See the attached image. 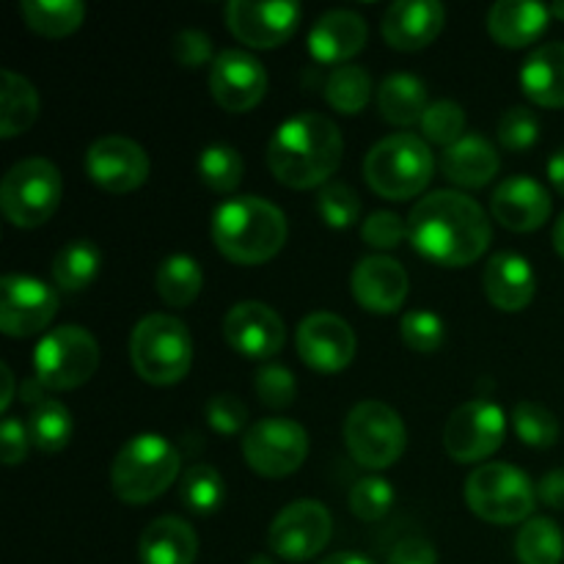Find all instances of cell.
Wrapping results in <instances>:
<instances>
[{
    "label": "cell",
    "mask_w": 564,
    "mask_h": 564,
    "mask_svg": "<svg viewBox=\"0 0 564 564\" xmlns=\"http://www.w3.org/2000/svg\"><path fill=\"white\" fill-rule=\"evenodd\" d=\"M361 237L369 248L391 251V248H400L405 242L408 220H402L397 213H389V209H380L364 220Z\"/></svg>",
    "instance_id": "cell-46"
},
{
    "label": "cell",
    "mask_w": 564,
    "mask_h": 564,
    "mask_svg": "<svg viewBox=\"0 0 564 564\" xmlns=\"http://www.w3.org/2000/svg\"><path fill=\"white\" fill-rule=\"evenodd\" d=\"M512 427L518 438L534 449H551L560 441V422L549 408L538 402H518L512 411Z\"/></svg>",
    "instance_id": "cell-39"
},
{
    "label": "cell",
    "mask_w": 564,
    "mask_h": 564,
    "mask_svg": "<svg viewBox=\"0 0 564 564\" xmlns=\"http://www.w3.org/2000/svg\"><path fill=\"white\" fill-rule=\"evenodd\" d=\"M248 564H275V562H273V560H270V556L259 554V556H253V560H251V562H248Z\"/></svg>",
    "instance_id": "cell-58"
},
{
    "label": "cell",
    "mask_w": 564,
    "mask_h": 564,
    "mask_svg": "<svg viewBox=\"0 0 564 564\" xmlns=\"http://www.w3.org/2000/svg\"><path fill=\"white\" fill-rule=\"evenodd\" d=\"M345 154L341 132L328 116L297 113L273 132L268 143V169L292 191L328 185Z\"/></svg>",
    "instance_id": "cell-2"
},
{
    "label": "cell",
    "mask_w": 564,
    "mask_h": 564,
    "mask_svg": "<svg viewBox=\"0 0 564 564\" xmlns=\"http://www.w3.org/2000/svg\"><path fill=\"white\" fill-rule=\"evenodd\" d=\"M99 367V345L80 325H61L39 339L33 352L36 380L50 391L80 389Z\"/></svg>",
    "instance_id": "cell-9"
},
{
    "label": "cell",
    "mask_w": 564,
    "mask_h": 564,
    "mask_svg": "<svg viewBox=\"0 0 564 564\" xmlns=\"http://www.w3.org/2000/svg\"><path fill=\"white\" fill-rule=\"evenodd\" d=\"M154 286H158V295L163 297L169 306H191V303L202 295V264L193 257H187V253H174V257L160 262L158 273H154Z\"/></svg>",
    "instance_id": "cell-32"
},
{
    "label": "cell",
    "mask_w": 564,
    "mask_h": 564,
    "mask_svg": "<svg viewBox=\"0 0 564 564\" xmlns=\"http://www.w3.org/2000/svg\"><path fill=\"white\" fill-rule=\"evenodd\" d=\"M20 14L33 33L61 39L75 33L86 20V6L80 0H22Z\"/></svg>",
    "instance_id": "cell-31"
},
{
    "label": "cell",
    "mask_w": 564,
    "mask_h": 564,
    "mask_svg": "<svg viewBox=\"0 0 564 564\" xmlns=\"http://www.w3.org/2000/svg\"><path fill=\"white\" fill-rule=\"evenodd\" d=\"M297 356L314 372L336 375L356 358V334L341 317L330 312H314L301 319L295 334Z\"/></svg>",
    "instance_id": "cell-16"
},
{
    "label": "cell",
    "mask_w": 564,
    "mask_h": 564,
    "mask_svg": "<svg viewBox=\"0 0 564 564\" xmlns=\"http://www.w3.org/2000/svg\"><path fill=\"white\" fill-rule=\"evenodd\" d=\"M138 556L141 564H193L198 556V538L182 518H158L143 529Z\"/></svg>",
    "instance_id": "cell-27"
},
{
    "label": "cell",
    "mask_w": 564,
    "mask_h": 564,
    "mask_svg": "<svg viewBox=\"0 0 564 564\" xmlns=\"http://www.w3.org/2000/svg\"><path fill=\"white\" fill-rule=\"evenodd\" d=\"M317 209L325 226H330V229H350L358 220V215H361V198H358V193L350 185L330 180L328 185L319 187Z\"/></svg>",
    "instance_id": "cell-40"
},
{
    "label": "cell",
    "mask_w": 564,
    "mask_h": 564,
    "mask_svg": "<svg viewBox=\"0 0 564 564\" xmlns=\"http://www.w3.org/2000/svg\"><path fill=\"white\" fill-rule=\"evenodd\" d=\"M99 264H102V257L91 240H72L55 253L53 279L64 292H80L97 279Z\"/></svg>",
    "instance_id": "cell-33"
},
{
    "label": "cell",
    "mask_w": 564,
    "mask_h": 564,
    "mask_svg": "<svg viewBox=\"0 0 564 564\" xmlns=\"http://www.w3.org/2000/svg\"><path fill=\"white\" fill-rule=\"evenodd\" d=\"M427 88L413 75H389L378 88V110L389 124L411 127L427 113Z\"/></svg>",
    "instance_id": "cell-29"
},
{
    "label": "cell",
    "mask_w": 564,
    "mask_h": 564,
    "mask_svg": "<svg viewBox=\"0 0 564 564\" xmlns=\"http://www.w3.org/2000/svg\"><path fill=\"white\" fill-rule=\"evenodd\" d=\"M554 248H556V253L564 259V213H562V218L554 224Z\"/></svg>",
    "instance_id": "cell-56"
},
{
    "label": "cell",
    "mask_w": 564,
    "mask_h": 564,
    "mask_svg": "<svg viewBox=\"0 0 564 564\" xmlns=\"http://www.w3.org/2000/svg\"><path fill=\"white\" fill-rule=\"evenodd\" d=\"M345 444L358 466L369 468V471H383L402 457L408 433L394 408L378 400H367L358 402L347 413Z\"/></svg>",
    "instance_id": "cell-10"
},
{
    "label": "cell",
    "mask_w": 564,
    "mask_h": 564,
    "mask_svg": "<svg viewBox=\"0 0 564 564\" xmlns=\"http://www.w3.org/2000/svg\"><path fill=\"white\" fill-rule=\"evenodd\" d=\"M286 218L275 204L259 196H237L213 213V242L229 262L264 264L284 248Z\"/></svg>",
    "instance_id": "cell-3"
},
{
    "label": "cell",
    "mask_w": 564,
    "mask_h": 564,
    "mask_svg": "<svg viewBox=\"0 0 564 564\" xmlns=\"http://www.w3.org/2000/svg\"><path fill=\"white\" fill-rule=\"evenodd\" d=\"M516 554L521 564H562L564 538L551 518H529L518 532Z\"/></svg>",
    "instance_id": "cell-35"
},
{
    "label": "cell",
    "mask_w": 564,
    "mask_h": 564,
    "mask_svg": "<svg viewBox=\"0 0 564 564\" xmlns=\"http://www.w3.org/2000/svg\"><path fill=\"white\" fill-rule=\"evenodd\" d=\"M242 455H246L248 466L262 477H290L306 463L308 433L292 419H262L242 435Z\"/></svg>",
    "instance_id": "cell-11"
},
{
    "label": "cell",
    "mask_w": 564,
    "mask_h": 564,
    "mask_svg": "<svg viewBox=\"0 0 564 564\" xmlns=\"http://www.w3.org/2000/svg\"><path fill=\"white\" fill-rule=\"evenodd\" d=\"M253 386H257V397L262 400V405L273 408V411L290 408L297 397L295 375L281 364H268V367L259 369Z\"/></svg>",
    "instance_id": "cell-44"
},
{
    "label": "cell",
    "mask_w": 564,
    "mask_h": 564,
    "mask_svg": "<svg viewBox=\"0 0 564 564\" xmlns=\"http://www.w3.org/2000/svg\"><path fill=\"white\" fill-rule=\"evenodd\" d=\"M323 564H375V562H369L367 556H361V554H350V551H345V554L328 556Z\"/></svg>",
    "instance_id": "cell-55"
},
{
    "label": "cell",
    "mask_w": 564,
    "mask_h": 564,
    "mask_svg": "<svg viewBox=\"0 0 564 564\" xmlns=\"http://www.w3.org/2000/svg\"><path fill=\"white\" fill-rule=\"evenodd\" d=\"M226 22L229 31L248 47L273 50L295 36L301 25V6L292 0H279V3L231 0L226 6Z\"/></svg>",
    "instance_id": "cell-17"
},
{
    "label": "cell",
    "mask_w": 564,
    "mask_h": 564,
    "mask_svg": "<svg viewBox=\"0 0 564 564\" xmlns=\"http://www.w3.org/2000/svg\"><path fill=\"white\" fill-rule=\"evenodd\" d=\"M224 477L213 466H204V463L187 468L180 482V501L193 516H213V512H218L220 505H224Z\"/></svg>",
    "instance_id": "cell-37"
},
{
    "label": "cell",
    "mask_w": 564,
    "mask_h": 564,
    "mask_svg": "<svg viewBox=\"0 0 564 564\" xmlns=\"http://www.w3.org/2000/svg\"><path fill=\"white\" fill-rule=\"evenodd\" d=\"M350 292L358 306L372 314H394L408 297V273L397 259L367 257L350 275Z\"/></svg>",
    "instance_id": "cell-21"
},
{
    "label": "cell",
    "mask_w": 564,
    "mask_h": 564,
    "mask_svg": "<svg viewBox=\"0 0 564 564\" xmlns=\"http://www.w3.org/2000/svg\"><path fill=\"white\" fill-rule=\"evenodd\" d=\"M521 88L543 108H564V42L534 50L521 69Z\"/></svg>",
    "instance_id": "cell-28"
},
{
    "label": "cell",
    "mask_w": 564,
    "mask_h": 564,
    "mask_svg": "<svg viewBox=\"0 0 564 564\" xmlns=\"http://www.w3.org/2000/svg\"><path fill=\"white\" fill-rule=\"evenodd\" d=\"M207 422L215 433L237 435L248 422V408L235 394H215L207 402Z\"/></svg>",
    "instance_id": "cell-47"
},
{
    "label": "cell",
    "mask_w": 564,
    "mask_h": 564,
    "mask_svg": "<svg viewBox=\"0 0 564 564\" xmlns=\"http://www.w3.org/2000/svg\"><path fill=\"white\" fill-rule=\"evenodd\" d=\"M551 17H556V20L564 22V3H554V6H551Z\"/></svg>",
    "instance_id": "cell-57"
},
{
    "label": "cell",
    "mask_w": 564,
    "mask_h": 564,
    "mask_svg": "<svg viewBox=\"0 0 564 564\" xmlns=\"http://www.w3.org/2000/svg\"><path fill=\"white\" fill-rule=\"evenodd\" d=\"M28 433H31L33 446L39 452H61L72 438V413L64 402L42 400L39 405H33L31 419H28Z\"/></svg>",
    "instance_id": "cell-36"
},
{
    "label": "cell",
    "mask_w": 564,
    "mask_h": 564,
    "mask_svg": "<svg viewBox=\"0 0 564 564\" xmlns=\"http://www.w3.org/2000/svg\"><path fill=\"white\" fill-rule=\"evenodd\" d=\"M422 124L424 138L430 143H438V147H455L457 141L466 138V113L457 102L452 99H438L427 108L424 119L419 121Z\"/></svg>",
    "instance_id": "cell-41"
},
{
    "label": "cell",
    "mask_w": 564,
    "mask_h": 564,
    "mask_svg": "<svg viewBox=\"0 0 564 564\" xmlns=\"http://www.w3.org/2000/svg\"><path fill=\"white\" fill-rule=\"evenodd\" d=\"M39 116V94L31 86V80H25L17 72L3 69V86H0V138H17L25 130H31V124Z\"/></svg>",
    "instance_id": "cell-30"
},
{
    "label": "cell",
    "mask_w": 564,
    "mask_h": 564,
    "mask_svg": "<svg viewBox=\"0 0 564 564\" xmlns=\"http://www.w3.org/2000/svg\"><path fill=\"white\" fill-rule=\"evenodd\" d=\"M549 17L551 9L532 0H499L488 14V31L501 47L521 50L543 36Z\"/></svg>",
    "instance_id": "cell-26"
},
{
    "label": "cell",
    "mask_w": 564,
    "mask_h": 564,
    "mask_svg": "<svg viewBox=\"0 0 564 564\" xmlns=\"http://www.w3.org/2000/svg\"><path fill=\"white\" fill-rule=\"evenodd\" d=\"M538 499L551 510H564V468L549 471L538 485Z\"/></svg>",
    "instance_id": "cell-51"
},
{
    "label": "cell",
    "mask_w": 564,
    "mask_h": 564,
    "mask_svg": "<svg viewBox=\"0 0 564 564\" xmlns=\"http://www.w3.org/2000/svg\"><path fill=\"white\" fill-rule=\"evenodd\" d=\"M540 138V121L529 108H510L499 119V141L510 152H523L532 149Z\"/></svg>",
    "instance_id": "cell-45"
},
{
    "label": "cell",
    "mask_w": 564,
    "mask_h": 564,
    "mask_svg": "<svg viewBox=\"0 0 564 564\" xmlns=\"http://www.w3.org/2000/svg\"><path fill=\"white\" fill-rule=\"evenodd\" d=\"M31 446L33 441L31 433H28V424H22L14 416H6L3 424H0V455H3L6 466H20Z\"/></svg>",
    "instance_id": "cell-49"
},
{
    "label": "cell",
    "mask_w": 564,
    "mask_h": 564,
    "mask_svg": "<svg viewBox=\"0 0 564 564\" xmlns=\"http://www.w3.org/2000/svg\"><path fill=\"white\" fill-rule=\"evenodd\" d=\"M369 28L361 14L347 9L325 11L308 31V53L319 64L345 66L352 55H358L367 44Z\"/></svg>",
    "instance_id": "cell-23"
},
{
    "label": "cell",
    "mask_w": 564,
    "mask_h": 564,
    "mask_svg": "<svg viewBox=\"0 0 564 564\" xmlns=\"http://www.w3.org/2000/svg\"><path fill=\"white\" fill-rule=\"evenodd\" d=\"M58 314L53 286L33 275L9 273L0 281V328L9 339H28L47 328Z\"/></svg>",
    "instance_id": "cell-14"
},
{
    "label": "cell",
    "mask_w": 564,
    "mask_h": 564,
    "mask_svg": "<svg viewBox=\"0 0 564 564\" xmlns=\"http://www.w3.org/2000/svg\"><path fill=\"white\" fill-rule=\"evenodd\" d=\"M20 394H22V400L31 402V405H39L42 400H47V397H44V386L39 383L36 378H28L25 383H22Z\"/></svg>",
    "instance_id": "cell-54"
},
{
    "label": "cell",
    "mask_w": 564,
    "mask_h": 564,
    "mask_svg": "<svg viewBox=\"0 0 564 564\" xmlns=\"http://www.w3.org/2000/svg\"><path fill=\"white\" fill-rule=\"evenodd\" d=\"M130 361L138 378L147 383H180L193 364L191 330L171 314H149L132 328Z\"/></svg>",
    "instance_id": "cell-6"
},
{
    "label": "cell",
    "mask_w": 564,
    "mask_h": 564,
    "mask_svg": "<svg viewBox=\"0 0 564 564\" xmlns=\"http://www.w3.org/2000/svg\"><path fill=\"white\" fill-rule=\"evenodd\" d=\"M435 158L427 141L413 132H394L369 149L364 160L367 185L389 202H408L433 182Z\"/></svg>",
    "instance_id": "cell-5"
},
{
    "label": "cell",
    "mask_w": 564,
    "mask_h": 564,
    "mask_svg": "<svg viewBox=\"0 0 564 564\" xmlns=\"http://www.w3.org/2000/svg\"><path fill=\"white\" fill-rule=\"evenodd\" d=\"M466 501L482 521L510 527L529 521L538 490L521 468L510 463H485L466 479Z\"/></svg>",
    "instance_id": "cell-8"
},
{
    "label": "cell",
    "mask_w": 564,
    "mask_h": 564,
    "mask_svg": "<svg viewBox=\"0 0 564 564\" xmlns=\"http://www.w3.org/2000/svg\"><path fill=\"white\" fill-rule=\"evenodd\" d=\"M501 158L490 141L482 135H466L455 147L444 149L441 154V174L457 187L477 191L485 187L496 174H499Z\"/></svg>",
    "instance_id": "cell-25"
},
{
    "label": "cell",
    "mask_w": 564,
    "mask_h": 564,
    "mask_svg": "<svg viewBox=\"0 0 564 564\" xmlns=\"http://www.w3.org/2000/svg\"><path fill=\"white\" fill-rule=\"evenodd\" d=\"M0 378H3V397H0V411H9V405H11V400H14V375H11V369L6 367H0Z\"/></svg>",
    "instance_id": "cell-53"
},
{
    "label": "cell",
    "mask_w": 564,
    "mask_h": 564,
    "mask_svg": "<svg viewBox=\"0 0 564 564\" xmlns=\"http://www.w3.org/2000/svg\"><path fill=\"white\" fill-rule=\"evenodd\" d=\"M446 9L438 0H397L386 9L380 31L383 39L400 53H416L435 42L444 31Z\"/></svg>",
    "instance_id": "cell-20"
},
{
    "label": "cell",
    "mask_w": 564,
    "mask_h": 564,
    "mask_svg": "<svg viewBox=\"0 0 564 564\" xmlns=\"http://www.w3.org/2000/svg\"><path fill=\"white\" fill-rule=\"evenodd\" d=\"M64 182L58 169L44 158H28L11 165L0 185V207L17 229H39L58 209Z\"/></svg>",
    "instance_id": "cell-7"
},
{
    "label": "cell",
    "mask_w": 564,
    "mask_h": 564,
    "mask_svg": "<svg viewBox=\"0 0 564 564\" xmlns=\"http://www.w3.org/2000/svg\"><path fill=\"white\" fill-rule=\"evenodd\" d=\"M402 341L411 347L413 352H435L441 345H444V319L433 312H424V308H416V312H408L402 317Z\"/></svg>",
    "instance_id": "cell-43"
},
{
    "label": "cell",
    "mask_w": 564,
    "mask_h": 564,
    "mask_svg": "<svg viewBox=\"0 0 564 564\" xmlns=\"http://www.w3.org/2000/svg\"><path fill=\"white\" fill-rule=\"evenodd\" d=\"M334 534V518L323 501L301 499L286 505L270 523L268 545L286 562H306L323 554Z\"/></svg>",
    "instance_id": "cell-12"
},
{
    "label": "cell",
    "mask_w": 564,
    "mask_h": 564,
    "mask_svg": "<svg viewBox=\"0 0 564 564\" xmlns=\"http://www.w3.org/2000/svg\"><path fill=\"white\" fill-rule=\"evenodd\" d=\"M490 220L471 196L435 191L419 198L408 215V240L424 259L444 268L474 264L490 246Z\"/></svg>",
    "instance_id": "cell-1"
},
{
    "label": "cell",
    "mask_w": 564,
    "mask_h": 564,
    "mask_svg": "<svg viewBox=\"0 0 564 564\" xmlns=\"http://www.w3.org/2000/svg\"><path fill=\"white\" fill-rule=\"evenodd\" d=\"M389 564H438V554L430 540L405 538L391 549Z\"/></svg>",
    "instance_id": "cell-50"
},
{
    "label": "cell",
    "mask_w": 564,
    "mask_h": 564,
    "mask_svg": "<svg viewBox=\"0 0 564 564\" xmlns=\"http://www.w3.org/2000/svg\"><path fill=\"white\" fill-rule=\"evenodd\" d=\"M549 180L564 196V149H560V152L549 160Z\"/></svg>",
    "instance_id": "cell-52"
},
{
    "label": "cell",
    "mask_w": 564,
    "mask_h": 564,
    "mask_svg": "<svg viewBox=\"0 0 564 564\" xmlns=\"http://www.w3.org/2000/svg\"><path fill=\"white\" fill-rule=\"evenodd\" d=\"M209 91L224 110L246 113L257 108L268 94V72L262 61L246 50H220L209 69Z\"/></svg>",
    "instance_id": "cell-15"
},
{
    "label": "cell",
    "mask_w": 564,
    "mask_h": 564,
    "mask_svg": "<svg viewBox=\"0 0 564 564\" xmlns=\"http://www.w3.org/2000/svg\"><path fill=\"white\" fill-rule=\"evenodd\" d=\"M534 270L521 253L501 251L485 264L482 290L499 312H523L534 301Z\"/></svg>",
    "instance_id": "cell-24"
},
{
    "label": "cell",
    "mask_w": 564,
    "mask_h": 564,
    "mask_svg": "<svg viewBox=\"0 0 564 564\" xmlns=\"http://www.w3.org/2000/svg\"><path fill=\"white\" fill-rule=\"evenodd\" d=\"M149 154L124 135H105L86 152V174L108 193H132L147 182Z\"/></svg>",
    "instance_id": "cell-18"
},
{
    "label": "cell",
    "mask_w": 564,
    "mask_h": 564,
    "mask_svg": "<svg viewBox=\"0 0 564 564\" xmlns=\"http://www.w3.org/2000/svg\"><path fill=\"white\" fill-rule=\"evenodd\" d=\"M372 99V77L364 66L345 64L336 66L325 80V102L336 110V113H361Z\"/></svg>",
    "instance_id": "cell-34"
},
{
    "label": "cell",
    "mask_w": 564,
    "mask_h": 564,
    "mask_svg": "<svg viewBox=\"0 0 564 564\" xmlns=\"http://www.w3.org/2000/svg\"><path fill=\"white\" fill-rule=\"evenodd\" d=\"M180 466V452L163 435H135L110 466V488L124 505H149L174 485Z\"/></svg>",
    "instance_id": "cell-4"
},
{
    "label": "cell",
    "mask_w": 564,
    "mask_h": 564,
    "mask_svg": "<svg viewBox=\"0 0 564 564\" xmlns=\"http://www.w3.org/2000/svg\"><path fill=\"white\" fill-rule=\"evenodd\" d=\"M507 419L496 402L471 400L457 408L444 427V449L455 463H479L501 449Z\"/></svg>",
    "instance_id": "cell-13"
},
{
    "label": "cell",
    "mask_w": 564,
    "mask_h": 564,
    "mask_svg": "<svg viewBox=\"0 0 564 564\" xmlns=\"http://www.w3.org/2000/svg\"><path fill=\"white\" fill-rule=\"evenodd\" d=\"M171 53H174L176 64H182L185 69H198V66H207L215 61L209 36L202 31H193V28L176 33L174 42H171Z\"/></svg>",
    "instance_id": "cell-48"
},
{
    "label": "cell",
    "mask_w": 564,
    "mask_h": 564,
    "mask_svg": "<svg viewBox=\"0 0 564 564\" xmlns=\"http://www.w3.org/2000/svg\"><path fill=\"white\" fill-rule=\"evenodd\" d=\"M198 180L215 193H231L237 191V185L242 182V174H246V163H242L240 152L226 143H215V147H207L202 154H198Z\"/></svg>",
    "instance_id": "cell-38"
},
{
    "label": "cell",
    "mask_w": 564,
    "mask_h": 564,
    "mask_svg": "<svg viewBox=\"0 0 564 564\" xmlns=\"http://www.w3.org/2000/svg\"><path fill=\"white\" fill-rule=\"evenodd\" d=\"M224 336L240 356L273 358L286 341L284 319L259 301H242L229 308L224 319Z\"/></svg>",
    "instance_id": "cell-19"
},
{
    "label": "cell",
    "mask_w": 564,
    "mask_h": 564,
    "mask_svg": "<svg viewBox=\"0 0 564 564\" xmlns=\"http://www.w3.org/2000/svg\"><path fill=\"white\" fill-rule=\"evenodd\" d=\"M490 209L505 229L523 235V231H538L540 226H545L554 204H551L549 191L538 180L518 174L496 187Z\"/></svg>",
    "instance_id": "cell-22"
},
{
    "label": "cell",
    "mask_w": 564,
    "mask_h": 564,
    "mask_svg": "<svg viewBox=\"0 0 564 564\" xmlns=\"http://www.w3.org/2000/svg\"><path fill=\"white\" fill-rule=\"evenodd\" d=\"M347 505H350L352 516L361 521H380L389 516L391 505H394V488L383 477H364L352 485Z\"/></svg>",
    "instance_id": "cell-42"
}]
</instances>
